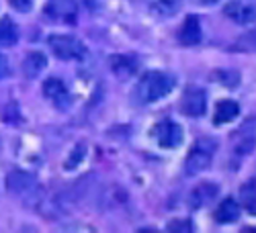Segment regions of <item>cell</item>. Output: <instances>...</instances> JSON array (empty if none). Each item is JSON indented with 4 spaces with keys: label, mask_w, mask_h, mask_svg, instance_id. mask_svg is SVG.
<instances>
[{
    "label": "cell",
    "mask_w": 256,
    "mask_h": 233,
    "mask_svg": "<svg viewBox=\"0 0 256 233\" xmlns=\"http://www.w3.org/2000/svg\"><path fill=\"white\" fill-rule=\"evenodd\" d=\"M174 86H176V78L172 74L152 70V72H146L144 78L140 80L138 96L142 98V102H156L172 92Z\"/></svg>",
    "instance_id": "obj_1"
},
{
    "label": "cell",
    "mask_w": 256,
    "mask_h": 233,
    "mask_svg": "<svg viewBox=\"0 0 256 233\" xmlns=\"http://www.w3.org/2000/svg\"><path fill=\"white\" fill-rule=\"evenodd\" d=\"M216 150H218V143L213 139H207V137L199 139L184 160V172L188 176H195V174L207 170L213 156H216Z\"/></svg>",
    "instance_id": "obj_2"
},
{
    "label": "cell",
    "mask_w": 256,
    "mask_h": 233,
    "mask_svg": "<svg viewBox=\"0 0 256 233\" xmlns=\"http://www.w3.org/2000/svg\"><path fill=\"white\" fill-rule=\"evenodd\" d=\"M48 45L60 59H84L88 53L86 45L72 35H50Z\"/></svg>",
    "instance_id": "obj_3"
},
{
    "label": "cell",
    "mask_w": 256,
    "mask_h": 233,
    "mask_svg": "<svg viewBox=\"0 0 256 233\" xmlns=\"http://www.w3.org/2000/svg\"><path fill=\"white\" fill-rule=\"evenodd\" d=\"M152 137L156 139V143L160 147L172 150V147H178L182 143V127L172 121H160L154 125Z\"/></svg>",
    "instance_id": "obj_4"
},
{
    "label": "cell",
    "mask_w": 256,
    "mask_h": 233,
    "mask_svg": "<svg viewBox=\"0 0 256 233\" xmlns=\"http://www.w3.org/2000/svg\"><path fill=\"white\" fill-rule=\"evenodd\" d=\"M46 14L54 20L74 25L78 16V4H76V0H48Z\"/></svg>",
    "instance_id": "obj_5"
},
{
    "label": "cell",
    "mask_w": 256,
    "mask_h": 233,
    "mask_svg": "<svg viewBox=\"0 0 256 233\" xmlns=\"http://www.w3.org/2000/svg\"><path fill=\"white\" fill-rule=\"evenodd\" d=\"M224 12L238 25H250L256 20V6L248 0H232L226 4Z\"/></svg>",
    "instance_id": "obj_6"
},
{
    "label": "cell",
    "mask_w": 256,
    "mask_h": 233,
    "mask_svg": "<svg viewBox=\"0 0 256 233\" xmlns=\"http://www.w3.org/2000/svg\"><path fill=\"white\" fill-rule=\"evenodd\" d=\"M205 107H207V96L201 88H188L184 94H182V100H180V109L184 115L188 117H201L205 113Z\"/></svg>",
    "instance_id": "obj_7"
},
{
    "label": "cell",
    "mask_w": 256,
    "mask_h": 233,
    "mask_svg": "<svg viewBox=\"0 0 256 233\" xmlns=\"http://www.w3.org/2000/svg\"><path fill=\"white\" fill-rule=\"evenodd\" d=\"M44 94L56 104V107H66L68 100H70V94H68L66 84H64L62 80H58V78L46 80V84H44Z\"/></svg>",
    "instance_id": "obj_8"
},
{
    "label": "cell",
    "mask_w": 256,
    "mask_h": 233,
    "mask_svg": "<svg viewBox=\"0 0 256 233\" xmlns=\"http://www.w3.org/2000/svg\"><path fill=\"white\" fill-rule=\"evenodd\" d=\"M178 41L182 45H197L201 41V23H199L197 16L188 14L184 18V23L178 31Z\"/></svg>",
    "instance_id": "obj_9"
},
{
    "label": "cell",
    "mask_w": 256,
    "mask_h": 233,
    "mask_svg": "<svg viewBox=\"0 0 256 233\" xmlns=\"http://www.w3.org/2000/svg\"><path fill=\"white\" fill-rule=\"evenodd\" d=\"M254 145H256V131L252 129V123H248L240 131L234 133V150H236L238 156L250 154L254 150Z\"/></svg>",
    "instance_id": "obj_10"
},
{
    "label": "cell",
    "mask_w": 256,
    "mask_h": 233,
    "mask_svg": "<svg viewBox=\"0 0 256 233\" xmlns=\"http://www.w3.org/2000/svg\"><path fill=\"white\" fill-rule=\"evenodd\" d=\"M6 184H8V190L14 195H25L29 190L35 188V178L29 174V172H23V170H12L8 176H6Z\"/></svg>",
    "instance_id": "obj_11"
},
{
    "label": "cell",
    "mask_w": 256,
    "mask_h": 233,
    "mask_svg": "<svg viewBox=\"0 0 256 233\" xmlns=\"http://www.w3.org/2000/svg\"><path fill=\"white\" fill-rule=\"evenodd\" d=\"M220 188L216 182H201L193 193H190V207L193 209H201L205 205H209L213 199L218 197Z\"/></svg>",
    "instance_id": "obj_12"
},
{
    "label": "cell",
    "mask_w": 256,
    "mask_h": 233,
    "mask_svg": "<svg viewBox=\"0 0 256 233\" xmlns=\"http://www.w3.org/2000/svg\"><path fill=\"white\" fill-rule=\"evenodd\" d=\"M111 68L119 78H132L138 70V59L134 55H113L111 57Z\"/></svg>",
    "instance_id": "obj_13"
},
{
    "label": "cell",
    "mask_w": 256,
    "mask_h": 233,
    "mask_svg": "<svg viewBox=\"0 0 256 233\" xmlns=\"http://www.w3.org/2000/svg\"><path fill=\"white\" fill-rule=\"evenodd\" d=\"M238 115H240L238 102H234V100H220L216 104L213 121H216V125H224V123H230L234 119H238Z\"/></svg>",
    "instance_id": "obj_14"
},
{
    "label": "cell",
    "mask_w": 256,
    "mask_h": 233,
    "mask_svg": "<svg viewBox=\"0 0 256 233\" xmlns=\"http://www.w3.org/2000/svg\"><path fill=\"white\" fill-rule=\"evenodd\" d=\"M216 221L218 223H234V221H238L240 217V205L234 201V199H226L220 203V207L216 209Z\"/></svg>",
    "instance_id": "obj_15"
},
{
    "label": "cell",
    "mask_w": 256,
    "mask_h": 233,
    "mask_svg": "<svg viewBox=\"0 0 256 233\" xmlns=\"http://www.w3.org/2000/svg\"><path fill=\"white\" fill-rule=\"evenodd\" d=\"M48 66V57L39 51H31L25 59H23V74L27 78H37Z\"/></svg>",
    "instance_id": "obj_16"
},
{
    "label": "cell",
    "mask_w": 256,
    "mask_h": 233,
    "mask_svg": "<svg viewBox=\"0 0 256 233\" xmlns=\"http://www.w3.org/2000/svg\"><path fill=\"white\" fill-rule=\"evenodd\" d=\"M18 39V29L10 18H0V47H10Z\"/></svg>",
    "instance_id": "obj_17"
},
{
    "label": "cell",
    "mask_w": 256,
    "mask_h": 233,
    "mask_svg": "<svg viewBox=\"0 0 256 233\" xmlns=\"http://www.w3.org/2000/svg\"><path fill=\"white\" fill-rule=\"evenodd\" d=\"M240 201H242V207L250 213H256V182L254 180H248L246 184H242L240 188Z\"/></svg>",
    "instance_id": "obj_18"
},
{
    "label": "cell",
    "mask_w": 256,
    "mask_h": 233,
    "mask_svg": "<svg viewBox=\"0 0 256 233\" xmlns=\"http://www.w3.org/2000/svg\"><path fill=\"white\" fill-rule=\"evenodd\" d=\"M150 2V8L160 14V16H170V14H174L180 4H182V0H148Z\"/></svg>",
    "instance_id": "obj_19"
},
{
    "label": "cell",
    "mask_w": 256,
    "mask_h": 233,
    "mask_svg": "<svg viewBox=\"0 0 256 233\" xmlns=\"http://www.w3.org/2000/svg\"><path fill=\"white\" fill-rule=\"evenodd\" d=\"M84 150H86L84 145H76V147H74V154H72L70 160L66 162V170H72V168H74L78 162H82V158H84Z\"/></svg>",
    "instance_id": "obj_20"
},
{
    "label": "cell",
    "mask_w": 256,
    "mask_h": 233,
    "mask_svg": "<svg viewBox=\"0 0 256 233\" xmlns=\"http://www.w3.org/2000/svg\"><path fill=\"white\" fill-rule=\"evenodd\" d=\"M216 78H220L228 88H236V84H238V74L236 72H222V74H216Z\"/></svg>",
    "instance_id": "obj_21"
},
{
    "label": "cell",
    "mask_w": 256,
    "mask_h": 233,
    "mask_svg": "<svg viewBox=\"0 0 256 233\" xmlns=\"http://www.w3.org/2000/svg\"><path fill=\"white\" fill-rule=\"evenodd\" d=\"M168 231H182V233H188V231H193V223L190 221H172V223H168L166 225Z\"/></svg>",
    "instance_id": "obj_22"
},
{
    "label": "cell",
    "mask_w": 256,
    "mask_h": 233,
    "mask_svg": "<svg viewBox=\"0 0 256 233\" xmlns=\"http://www.w3.org/2000/svg\"><path fill=\"white\" fill-rule=\"evenodd\" d=\"M10 2H12V6H14L16 10H20V12L31 10V0H10Z\"/></svg>",
    "instance_id": "obj_23"
},
{
    "label": "cell",
    "mask_w": 256,
    "mask_h": 233,
    "mask_svg": "<svg viewBox=\"0 0 256 233\" xmlns=\"http://www.w3.org/2000/svg\"><path fill=\"white\" fill-rule=\"evenodd\" d=\"M4 76H8V61L4 59V55H0V80Z\"/></svg>",
    "instance_id": "obj_24"
},
{
    "label": "cell",
    "mask_w": 256,
    "mask_h": 233,
    "mask_svg": "<svg viewBox=\"0 0 256 233\" xmlns=\"http://www.w3.org/2000/svg\"><path fill=\"white\" fill-rule=\"evenodd\" d=\"M201 2H205V4H213V2H218V0H201Z\"/></svg>",
    "instance_id": "obj_25"
}]
</instances>
